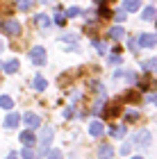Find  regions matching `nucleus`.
Returning <instances> with one entry per match:
<instances>
[{
  "label": "nucleus",
  "mask_w": 157,
  "mask_h": 159,
  "mask_svg": "<svg viewBox=\"0 0 157 159\" xmlns=\"http://www.w3.org/2000/svg\"><path fill=\"white\" fill-rule=\"evenodd\" d=\"M112 157H114L112 143H100V148H98V159H112Z\"/></svg>",
  "instance_id": "5"
},
{
  "label": "nucleus",
  "mask_w": 157,
  "mask_h": 159,
  "mask_svg": "<svg viewBox=\"0 0 157 159\" xmlns=\"http://www.w3.org/2000/svg\"><path fill=\"white\" fill-rule=\"evenodd\" d=\"M30 59L37 64V66H44V64H46V50H44V48H32Z\"/></svg>",
  "instance_id": "3"
},
{
  "label": "nucleus",
  "mask_w": 157,
  "mask_h": 159,
  "mask_svg": "<svg viewBox=\"0 0 157 159\" xmlns=\"http://www.w3.org/2000/svg\"><path fill=\"white\" fill-rule=\"evenodd\" d=\"M0 32L9 34V37H18V34H21V23H18V20H14V18L0 20Z\"/></svg>",
  "instance_id": "2"
},
{
  "label": "nucleus",
  "mask_w": 157,
  "mask_h": 159,
  "mask_svg": "<svg viewBox=\"0 0 157 159\" xmlns=\"http://www.w3.org/2000/svg\"><path fill=\"white\" fill-rule=\"evenodd\" d=\"M123 34H125V32H123V27H118V25H116V27H112V30H109V39L118 41V39H123Z\"/></svg>",
  "instance_id": "15"
},
{
  "label": "nucleus",
  "mask_w": 157,
  "mask_h": 159,
  "mask_svg": "<svg viewBox=\"0 0 157 159\" xmlns=\"http://www.w3.org/2000/svg\"><path fill=\"white\" fill-rule=\"evenodd\" d=\"M141 18H144V20H153V18H155V7L148 5L146 9H144V16H141Z\"/></svg>",
  "instance_id": "18"
},
{
  "label": "nucleus",
  "mask_w": 157,
  "mask_h": 159,
  "mask_svg": "<svg viewBox=\"0 0 157 159\" xmlns=\"http://www.w3.org/2000/svg\"><path fill=\"white\" fill-rule=\"evenodd\" d=\"M121 61V57L118 55H114V57H109V64H118Z\"/></svg>",
  "instance_id": "29"
},
{
  "label": "nucleus",
  "mask_w": 157,
  "mask_h": 159,
  "mask_svg": "<svg viewBox=\"0 0 157 159\" xmlns=\"http://www.w3.org/2000/svg\"><path fill=\"white\" fill-rule=\"evenodd\" d=\"M0 52H2V41H0Z\"/></svg>",
  "instance_id": "33"
},
{
  "label": "nucleus",
  "mask_w": 157,
  "mask_h": 159,
  "mask_svg": "<svg viewBox=\"0 0 157 159\" xmlns=\"http://www.w3.org/2000/svg\"><path fill=\"white\" fill-rule=\"evenodd\" d=\"M121 152H123V155H127V152H130V143H125V146L121 148Z\"/></svg>",
  "instance_id": "30"
},
{
  "label": "nucleus",
  "mask_w": 157,
  "mask_h": 159,
  "mask_svg": "<svg viewBox=\"0 0 157 159\" xmlns=\"http://www.w3.org/2000/svg\"><path fill=\"white\" fill-rule=\"evenodd\" d=\"M34 23H37L39 27H48V25H50V20H48L46 14H37V16H34Z\"/></svg>",
  "instance_id": "14"
},
{
  "label": "nucleus",
  "mask_w": 157,
  "mask_h": 159,
  "mask_svg": "<svg viewBox=\"0 0 157 159\" xmlns=\"http://www.w3.org/2000/svg\"><path fill=\"white\" fill-rule=\"evenodd\" d=\"M53 136H55V129L50 125H44L41 127V132H39V157H44L46 155V148L50 146V141H53Z\"/></svg>",
  "instance_id": "1"
},
{
  "label": "nucleus",
  "mask_w": 157,
  "mask_h": 159,
  "mask_svg": "<svg viewBox=\"0 0 157 159\" xmlns=\"http://www.w3.org/2000/svg\"><path fill=\"white\" fill-rule=\"evenodd\" d=\"M125 125H112L109 129H107V132H109L112 136H114V139H121V136H125Z\"/></svg>",
  "instance_id": "11"
},
{
  "label": "nucleus",
  "mask_w": 157,
  "mask_h": 159,
  "mask_svg": "<svg viewBox=\"0 0 157 159\" xmlns=\"http://www.w3.org/2000/svg\"><path fill=\"white\" fill-rule=\"evenodd\" d=\"M98 16H100V18H109V16H112V11L107 9V7H100V9H98Z\"/></svg>",
  "instance_id": "25"
},
{
  "label": "nucleus",
  "mask_w": 157,
  "mask_h": 159,
  "mask_svg": "<svg viewBox=\"0 0 157 159\" xmlns=\"http://www.w3.org/2000/svg\"><path fill=\"white\" fill-rule=\"evenodd\" d=\"M41 2H50V0H41Z\"/></svg>",
  "instance_id": "35"
},
{
  "label": "nucleus",
  "mask_w": 157,
  "mask_h": 159,
  "mask_svg": "<svg viewBox=\"0 0 157 159\" xmlns=\"http://www.w3.org/2000/svg\"><path fill=\"white\" fill-rule=\"evenodd\" d=\"M96 2H103V0H96Z\"/></svg>",
  "instance_id": "36"
},
{
  "label": "nucleus",
  "mask_w": 157,
  "mask_h": 159,
  "mask_svg": "<svg viewBox=\"0 0 157 159\" xmlns=\"http://www.w3.org/2000/svg\"><path fill=\"white\" fill-rule=\"evenodd\" d=\"M80 14H82V9H80V7H71V9L66 11V16H71V18H75V16H80Z\"/></svg>",
  "instance_id": "23"
},
{
  "label": "nucleus",
  "mask_w": 157,
  "mask_h": 159,
  "mask_svg": "<svg viewBox=\"0 0 157 159\" xmlns=\"http://www.w3.org/2000/svg\"><path fill=\"white\" fill-rule=\"evenodd\" d=\"M139 0H123V11H137Z\"/></svg>",
  "instance_id": "13"
},
{
  "label": "nucleus",
  "mask_w": 157,
  "mask_h": 159,
  "mask_svg": "<svg viewBox=\"0 0 157 159\" xmlns=\"http://www.w3.org/2000/svg\"><path fill=\"white\" fill-rule=\"evenodd\" d=\"M18 123H21V114H14V111H12L9 116L5 118V127H7V129H14Z\"/></svg>",
  "instance_id": "10"
},
{
  "label": "nucleus",
  "mask_w": 157,
  "mask_h": 159,
  "mask_svg": "<svg viewBox=\"0 0 157 159\" xmlns=\"http://www.w3.org/2000/svg\"><path fill=\"white\" fill-rule=\"evenodd\" d=\"M103 132H105L103 123H100V120H91V125H89V134H91V136H103Z\"/></svg>",
  "instance_id": "9"
},
{
  "label": "nucleus",
  "mask_w": 157,
  "mask_h": 159,
  "mask_svg": "<svg viewBox=\"0 0 157 159\" xmlns=\"http://www.w3.org/2000/svg\"><path fill=\"white\" fill-rule=\"evenodd\" d=\"M148 100H150V102H155V105H157V93H153V96H148Z\"/></svg>",
  "instance_id": "31"
},
{
  "label": "nucleus",
  "mask_w": 157,
  "mask_h": 159,
  "mask_svg": "<svg viewBox=\"0 0 157 159\" xmlns=\"http://www.w3.org/2000/svg\"><path fill=\"white\" fill-rule=\"evenodd\" d=\"M91 43H94V48H96L100 55H105V52H107V46H105L103 41H91Z\"/></svg>",
  "instance_id": "22"
},
{
  "label": "nucleus",
  "mask_w": 157,
  "mask_h": 159,
  "mask_svg": "<svg viewBox=\"0 0 157 159\" xmlns=\"http://www.w3.org/2000/svg\"><path fill=\"white\" fill-rule=\"evenodd\" d=\"M21 159H34L32 150H30V148H23V152H21Z\"/></svg>",
  "instance_id": "26"
},
{
  "label": "nucleus",
  "mask_w": 157,
  "mask_h": 159,
  "mask_svg": "<svg viewBox=\"0 0 157 159\" xmlns=\"http://www.w3.org/2000/svg\"><path fill=\"white\" fill-rule=\"evenodd\" d=\"M155 41H157L155 34H139V41H137V43H139L141 48H153Z\"/></svg>",
  "instance_id": "8"
},
{
  "label": "nucleus",
  "mask_w": 157,
  "mask_h": 159,
  "mask_svg": "<svg viewBox=\"0 0 157 159\" xmlns=\"http://www.w3.org/2000/svg\"><path fill=\"white\" fill-rule=\"evenodd\" d=\"M125 118L127 120H137L139 118V111H125Z\"/></svg>",
  "instance_id": "27"
},
{
  "label": "nucleus",
  "mask_w": 157,
  "mask_h": 159,
  "mask_svg": "<svg viewBox=\"0 0 157 159\" xmlns=\"http://www.w3.org/2000/svg\"><path fill=\"white\" fill-rule=\"evenodd\" d=\"M55 23L57 25H64V23H66V14H64V11H55Z\"/></svg>",
  "instance_id": "21"
},
{
  "label": "nucleus",
  "mask_w": 157,
  "mask_h": 159,
  "mask_svg": "<svg viewBox=\"0 0 157 159\" xmlns=\"http://www.w3.org/2000/svg\"><path fill=\"white\" fill-rule=\"evenodd\" d=\"M144 70H146V73H153V70H157V59H148V61H144Z\"/></svg>",
  "instance_id": "17"
},
{
  "label": "nucleus",
  "mask_w": 157,
  "mask_h": 159,
  "mask_svg": "<svg viewBox=\"0 0 157 159\" xmlns=\"http://www.w3.org/2000/svg\"><path fill=\"white\" fill-rule=\"evenodd\" d=\"M114 18H116L118 23H123V20H125V11H123V9H121V11H116V14H114Z\"/></svg>",
  "instance_id": "28"
},
{
  "label": "nucleus",
  "mask_w": 157,
  "mask_h": 159,
  "mask_svg": "<svg viewBox=\"0 0 157 159\" xmlns=\"http://www.w3.org/2000/svg\"><path fill=\"white\" fill-rule=\"evenodd\" d=\"M34 89H37V91H44V89H46V80L41 77V75L34 77Z\"/></svg>",
  "instance_id": "19"
},
{
  "label": "nucleus",
  "mask_w": 157,
  "mask_h": 159,
  "mask_svg": "<svg viewBox=\"0 0 157 159\" xmlns=\"http://www.w3.org/2000/svg\"><path fill=\"white\" fill-rule=\"evenodd\" d=\"M134 143H137L139 148H148L150 146V132H148V129H141V132L134 136Z\"/></svg>",
  "instance_id": "4"
},
{
  "label": "nucleus",
  "mask_w": 157,
  "mask_h": 159,
  "mask_svg": "<svg viewBox=\"0 0 157 159\" xmlns=\"http://www.w3.org/2000/svg\"><path fill=\"white\" fill-rule=\"evenodd\" d=\"M48 159H64V155H62V150H50V152H48Z\"/></svg>",
  "instance_id": "24"
},
{
  "label": "nucleus",
  "mask_w": 157,
  "mask_h": 159,
  "mask_svg": "<svg viewBox=\"0 0 157 159\" xmlns=\"http://www.w3.org/2000/svg\"><path fill=\"white\" fill-rule=\"evenodd\" d=\"M32 2H34V0H16V7H18V9H30V7H32Z\"/></svg>",
  "instance_id": "20"
},
{
  "label": "nucleus",
  "mask_w": 157,
  "mask_h": 159,
  "mask_svg": "<svg viewBox=\"0 0 157 159\" xmlns=\"http://www.w3.org/2000/svg\"><path fill=\"white\" fill-rule=\"evenodd\" d=\"M0 107H2V109H12V107H14V100H12L9 96H0Z\"/></svg>",
  "instance_id": "16"
},
{
  "label": "nucleus",
  "mask_w": 157,
  "mask_h": 159,
  "mask_svg": "<svg viewBox=\"0 0 157 159\" xmlns=\"http://www.w3.org/2000/svg\"><path fill=\"white\" fill-rule=\"evenodd\" d=\"M7 159H18V155H16V152H9V155H7Z\"/></svg>",
  "instance_id": "32"
},
{
  "label": "nucleus",
  "mask_w": 157,
  "mask_h": 159,
  "mask_svg": "<svg viewBox=\"0 0 157 159\" xmlns=\"http://www.w3.org/2000/svg\"><path fill=\"white\" fill-rule=\"evenodd\" d=\"M23 123H25V125H27V127H30V129H37L41 120H39V116H37V114H32V111H27V114H25V116H23Z\"/></svg>",
  "instance_id": "6"
},
{
  "label": "nucleus",
  "mask_w": 157,
  "mask_h": 159,
  "mask_svg": "<svg viewBox=\"0 0 157 159\" xmlns=\"http://www.w3.org/2000/svg\"><path fill=\"white\" fill-rule=\"evenodd\" d=\"M132 159H144V157H132Z\"/></svg>",
  "instance_id": "34"
},
{
  "label": "nucleus",
  "mask_w": 157,
  "mask_h": 159,
  "mask_svg": "<svg viewBox=\"0 0 157 159\" xmlns=\"http://www.w3.org/2000/svg\"><path fill=\"white\" fill-rule=\"evenodd\" d=\"M2 70H5V73H16V70H18V59H9V61H5L2 64Z\"/></svg>",
  "instance_id": "12"
},
{
  "label": "nucleus",
  "mask_w": 157,
  "mask_h": 159,
  "mask_svg": "<svg viewBox=\"0 0 157 159\" xmlns=\"http://www.w3.org/2000/svg\"><path fill=\"white\" fill-rule=\"evenodd\" d=\"M21 143H23L25 148H32L34 143H37V139H34L32 129H25V132H21Z\"/></svg>",
  "instance_id": "7"
}]
</instances>
